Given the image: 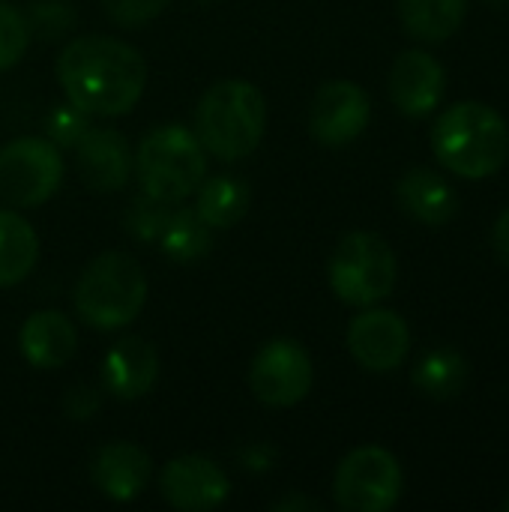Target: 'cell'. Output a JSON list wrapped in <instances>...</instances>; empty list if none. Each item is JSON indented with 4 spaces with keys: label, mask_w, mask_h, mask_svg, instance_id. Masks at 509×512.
<instances>
[{
    "label": "cell",
    "mask_w": 509,
    "mask_h": 512,
    "mask_svg": "<svg viewBox=\"0 0 509 512\" xmlns=\"http://www.w3.org/2000/svg\"><path fill=\"white\" fill-rule=\"evenodd\" d=\"M402 465L384 447L351 450L333 480V498L348 512H387L402 498Z\"/></svg>",
    "instance_id": "52a82bcc"
},
{
    "label": "cell",
    "mask_w": 509,
    "mask_h": 512,
    "mask_svg": "<svg viewBox=\"0 0 509 512\" xmlns=\"http://www.w3.org/2000/svg\"><path fill=\"white\" fill-rule=\"evenodd\" d=\"M273 510H279V512H297V510L315 512V510H321V504H318L315 498H300V495H291V498H282V501H276V504H273Z\"/></svg>",
    "instance_id": "4dcf8cb0"
},
{
    "label": "cell",
    "mask_w": 509,
    "mask_h": 512,
    "mask_svg": "<svg viewBox=\"0 0 509 512\" xmlns=\"http://www.w3.org/2000/svg\"><path fill=\"white\" fill-rule=\"evenodd\" d=\"M156 243L171 261L192 264L213 249V228L195 213V207H171V216Z\"/></svg>",
    "instance_id": "603a6c76"
},
{
    "label": "cell",
    "mask_w": 509,
    "mask_h": 512,
    "mask_svg": "<svg viewBox=\"0 0 509 512\" xmlns=\"http://www.w3.org/2000/svg\"><path fill=\"white\" fill-rule=\"evenodd\" d=\"M63 183V156L48 138H15L0 147V198L9 207H42Z\"/></svg>",
    "instance_id": "ba28073f"
},
{
    "label": "cell",
    "mask_w": 509,
    "mask_h": 512,
    "mask_svg": "<svg viewBox=\"0 0 509 512\" xmlns=\"http://www.w3.org/2000/svg\"><path fill=\"white\" fill-rule=\"evenodd\" d=\"M330 288L354 309H366L393 294L399 279V261L393 246L372 231L345 234L330 255Z\"/></svg>",
    "instance_id": "8992f818"
},
{
    "label": "cell",
    "mask_w": 509,
    "mask_h": 512,
    "mask_svg": "<svg viewBox=\"0 0 509 512\" xmlns=\"http://www.w3.org/2000/svg\"><path fill=\"white\" fill-rule=\"evenodd\" d=\"M75 168L87 189L93 192H120L132 171H135V153L129 150V141L123 132L105 126V129H87L84 138L75 144Z\"/></svg>",
    "instance_id": "4fadbf2b"
},
{
    "label": "cell",
    "mask_w": 509,
    "mask_h": 512,
    "mask_svg": "<svg viewBox=\"0 0 509 512\" xmlns=\"http://www.w3.org/2000/svg\"><path fill=\"white\" fill-rule=\"evenodd\" d=\"M72 303L87 327L105 333L120 330L141 315L147 303V276L129 252H102L81 270Z\"/></svg>",
    "instance_id": "277c9868"
},
{
    "label": "cell",
    "mask_w": 509,
    "mask_h": 512,
    "mask_svg": "<svg viewBox=\"0 0 509 512\" xmlns=\"http://www.w3.org/2000/svg\"><path fill=\"white\" fill-rule=\"evenodd\" d=\"M57 81L66 102L90 117H120L138 105L147 87V60L123 39L75 36L57 57Z\"/></svg>",
    "instance_id": "6da1fadb"
},
{
    "label": "cell",
    "mask_w": 509,
    "mask_h": 512,
    "mask_svg": "<svg viewBox=\"0 0 509 512\" xmlns=\"http://www.w3.org/2000/svg\"><path fill=\"white\" fill-rule=\"evenodd\" d=\"M243 459H246V462H252L249 468H255V471H264V468H270V462H273V453H270L267 447H249V450L243 453Z\"/></svg>",
    "instance_id": "1f68e13d"
},
{
    "label": "cell",
    "mask_w": 509,
    "mask_h": 512,
    "mask_svg": "<svg viewBox=\"0 0 509 512\" xmlns=\"http://www.w3.org/2000/svg\"><path fill=\"white\" fill-rule=\"evenodd\" d=\"M468 375H471L468 360L459 351L435 348V351H429V354H423L417 360L411 381L423 396H429L435 402H447V399H456L465 390Z\"/></svg>",
    "instance_id": "7402d4cb"
},
{
    "label": "cell",
    "mask_w": 509,
    "mask_h": 512,
    "mask_svg": "<svg viewBox=\"0 0 509 512\" xmlns=\"http://www.w3.org/2000/svg\"><path fill=\"white\" fill-rule=\"evenodd\" d=\"M312 384H315L312 357L294 339L267 342L249 366V387L255 399L267 408L300 405L309 396Z\"/></svg>",
    "instance_id": "9c48e42d"
},
{
    "label": "cell",
    "mask_w": 509,
    "mask_h": 512,
    "mask_svg": "<svg viewBox=\"0 0 509 512\" xmlns=\"http://www.w3.org/2000/svg\"><path fill=\"white\" fill-rule=\"evenodd\" d=\"M396 201L411 219L432 225V228L447 225L459 210L456 189L432 168L405 171L396 183Z\"/></svg>",
    "instance_id": "ac0fdd59"
},
{
    "label": "cell",
    "mask_w": 509,
    "mask_h": 512,
    "mask_svg": "<svg viewBox=\"0 0 509 512\" xmlns=\"http://www.w3.org/2000/svg\"><path fill=\"white\" fill-rule=\"evenodd\" d=\"M135 177L141 192L165 204H183L207 177V150L198 135L180 123L156 126L135 150Z\"/></svg>",
    "instance_id": "5b68a950"
},
{
    "label": "cell",
    "mask_w": 509,
    "mask_h": 512,
    "mask_svg": "<svg viewBox=\"0 0 509 512\" xmlns=\"http://www.w3.org/2000/svg\"><path fill=\"white\" fill-rule=\"evenodd\" d=\"M99 405H102V396H99L96 387L81 384V387H72L66 393V414L72 420H90L99 411Z\"/></svg>",
    "instance_id": "f1b7e54d"
},
{
    "label": "cell",
    "mask_w": 509,
    "mask_h": 512,
    "mask_svg": "<svg viewBox=\"0 0 509 512\" xmlns=\"http://www.w3.org/2000/svg\"><path fill=\"white\" fill-rule=\"evenodd\" d=\"M504 510H507V512H509V498H507V501H504Z\"/></svg>",
    "instance_id": "d6a6232c"
},
{
    "label": "cell",
    "mask_w": 509,
    "mask_h": 512,
    "mask_svg": "<svg viewBox=\"0 0 509 512\" xmlns=\"http://www.w3.org/2000/svg\"><path fill=\"white\" fill-rule=\"evenodd\" d=\"M432 150L450 174L486 180L507 162V120L486 102L450 105L432 129Z\"/></svg>",
    "instance_id": "7a4b0ae2"
},
{
    "label": "cell",
    "mask_w": 509,
    "mask_h": 512,
    "mask_svg": "<svg viewBox=\"0 0 509 512\" xmlns=\"http://www.w3.org/2000/svg\"><path fill=\"white\" fill-rule=\"evenodd\" d=\"M24 18H27L30 36L36 33L39 39L51 42V39H60V36H66L72 30L75 9L66 0H36Z\"/></svg>",
    "instance_id": "d4e9b609"
},
{
    "label": "cell",
    "mask_w": 509,
    "mask_h": 512,
    "mask_svg": "<svg viewBox=\"0 0 509 512\" xmlns=\"http://www.w3.org/2000/svg\"><path fill=\"white\" fill-rule=\"evenodd\" d=\"M18 348L33 369H63L78 351V330L63 312L42 309L21 324Z\"/></svg>",
    "instance_id": "e0dca14e"
},
{
    "label": "cell",
    "mask_w": 509,
    "mask_h": 512,
    "mask_svg": "<svg viewBox=\"0 0 509 512\" xmlns=\"http://www.w3.org/2000/svg\"><path fill=\"white\" fill-rule=\"evenodd\" d=\"M93 486L111 501H135L150 483V456L138 444L114 441L105 444L90 465Z\"/></svg>",
    "instance_id": "2e32d148"
},
{
    "label": "cell",
    "mask_w": 509,
    "mask_h": 512,
    "mask_svg": "<svg viewBox=\"0 0 509 512\" xmlns=\"http://www.w3.org/2000/svg\"><path fill=\"white\" fill-rule=\"evenodd\" d=\"M168 3L171 0H102V9L117 27H141L159 18Z\"/></svg>",
    "instance_id": "83f0119b"
},
{
    "label": "cell",
    "mask_w": 509,
    "mask_h": 512,
    "mask_svg": "<svg viewBox=\"0 0 509 512\" xmlns=\"http://www.w3.org/2000/svg\"><path fill=\"white\" fill-rule=\"evenodd\" d=\"M159 378V354L141 336H123L102 363V390L114 399L135 402L153 390Z\"/></svg>",
    "instance_id": "9a60e30c"
},
{
    "label": "cell",
    "mask_w": 509,
    "mask_h": 512,
    "mask_svg": "<svg viewBox=\"0 0 509 512\" xmlns=\"http://www.w3.org/2000/svg\"><path fill=\"white\" fill-rule=\"evenodd\" d=\"M171 207L174 204L156 201L147 192H141L138 198H132L126 204L120 222H123L126 234H132L135 240H141V243H150L153 240L156 243L159 234H162V228H165V222H168V216H171Z\"/></svg>",
    "instance_id": "cb8c5ba5"
},
{
    "label": "cell",
    "mask_w": 509,
    "mask_h": 512,
    "mask_svg": "<svg viewBox=\"0 0 509 512\" xmlns=\"http://www.w3.org/2000/svg\"><path fill=\"white\" fill-rule=\"evenodd\" d=\"M267 129L264 93L243 78H225L207 87L195 108V135L207 153L222 162L246 159L258 150Z\"/></svg>",
    "instance_id": "3957f363"
},
{
    "label": "cell",
    "mask_w": 509,
    "mask_h": 512,
    "mask_svg": "<svg viewBox=\"0 0 509 512\" xmlns=\"http://www.w3.org/2000/svg\"><path fill=\"white\" fill-rule=\"evenodd\" d=\"M159 492L165 504L183 512L216 510L228 501L231 483L228 474L207 456H180L162 468Z\"/></svg>",
    "instance_id": "7c38bea8"
},
{
    "label": "cell",
    "mask_w": 509,
    "mask_h": 512,
    "mask_svg": "<svg viewBox=\"0 0 509 512\" xmlns=\"http://www.w3.org/2000/svg\"><path fill=\"white\" fill-rule=\"evenodd\" d=\"M468 12V0H399V18L405 30L420 42L450 39Z\"/></svg>",
    "instance_id": "44dd1931"
},
{
    "label": "cell",
    "mask_w": 509,
    "mask_h": 512,
    "mask_svg": "<svg viewBox=\"0 0 509 512\" xmlns=\"http://www.w3.org/2000/svg\"><path fill=\"white\" fill-rule=\"evenodd\" d=\"M39 261V237L33 225L15 213L0 210V288L24 282Z\"/></svg>",
    "instance_id": "ffe728a7"
},
{
    "label": "cell",
    "mask_w": 509,
    "mask_h": 512,
    "mask_svg": "<svg viewBox=\"0 0 509 512\" xmlns=\"http://www.w3.org/2000/svg\"><path fill=\"white\" fill-rule=\"evenodd\" d=\"M348 351L366 372L387 375L405 363L411 330L399 312L366 306L348 327Z\"/></svg>",
    "instance_id": "8fae6325"
},
{
    "label": "cell",
    "mask_w": 509,
    "mask_h": 512,
    "mask_svg": "<svg viewBox=\"0 0 509 512\" xmlns=\"http://www.w3.org/2000/svg\"><path fill=\"white\" fill-rule=\"evenodd\" d=\"M30 45V27L21 9L0 0V72L12 69Z\"/></svg>",
    "instance_id": "484cf974"
},
{
    "label": "cell",
    "mask_w": 509,
    "mask_h": 512,
    "mask_svg": "<svg viewBox=\"0 0 509 512\" xmlns=\"http://www.w3.org/2000/svg\"><path fill=\"white\" fill-rule=\"evenodd\" d=\"M90 114L81 111L78 105L72 102H63L57 108H51V114L45 117V132H48V141L57 144V147H75L84 132L90 129Z\"/></svg>",
    "instance_id": "4316f807"
},
{
    "label": "cell",
    "mask_w": 509,
    "mask_h": 512,
    "mask_svg": "<svg viewBox=\"0 0 509 512\" xmlns=\"http://www.w3.org/2000/svg\"><path fill=\"white\" fill-rule=\"evenodd\" d=\"M447 90V72L429 51H402L390 69V99L408 117L432 114Z\"/></svg>",
    "instance_id": "5bb4252c"
},
{
    "label": "cell",
    "mask_w": 509,
    "mask_h": 512,
    "mask_svg": "<svg viewBox=\"0 0 509 512\" xmlns=\"http://www.w3.org/2000/svg\"><path fill=\"white\" fill-rule=\"evenodd\" d=\"M492 249H495L498 261L509 267V207L498 216V222L492 228Z\"/></svg>",
    "instance_id": "f546056e"
},
{
    "label": "cell",
    "mask_w": 509,
    "mask_h": 512,
    "mask_svg": "<svg viewBox=\"0 0 509 512\" xmlns=\"http://www.w3.org/2000/svg\"><path fill=\"white\" fill-rule=\"evenodd\" d=\"M201 3H213V0H201Z\"/></svg>",
    "instance_id": "836d02e7"
},
{
    "label": "cell",
    "mask_w": 509,
    "mask_h": 512,
    "mask_svg": "<svg viewBox=\"0 0 509 512\" xmlns=\"http://www.w3.org/2000/svg\"><path fill=\"white\" fill-rule=\"evenodd\" d=\"M372 117L366 90L354 81H327L318 87L309 108V132L324 147H345L357 141Z\"/></svg>",
    "instance_id": "30bf717a"
},
{
    "label": "cell",
    "mask_w": 509,
    "mask_h": 512,
    "mask_svg": "<svg viewBox=\"0 0 509 512\" xmlns=\"http://www.w3.org/2000/svg\"><path fill=\"white\" fill-rule=\"evenodd\" d=\"M249 198H252L249 183L237 174L204 177L201 186L195 189V213L213 231H225V228H234L246 216Z\"/></svg>",
    "instance_id": "d6986e66"
}]
</instances>
